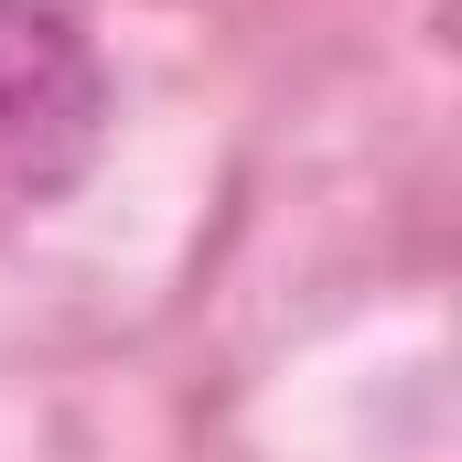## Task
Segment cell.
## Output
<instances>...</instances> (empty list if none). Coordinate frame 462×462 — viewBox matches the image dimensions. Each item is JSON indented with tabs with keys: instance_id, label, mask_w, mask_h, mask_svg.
Segmentation results:
<instances>
[{
	"instance_id": "obj_1",
	"label": "cell",
	"mask_w": 462,
	"mask_h": 462,
	"mask_svg": "<svg viewBox=\"0 0 462 462\" xmlns=\"http://www.w3.org/2000/svg\"><path fill=\"white\" fill-rule=\"evenodd\" d=\"M108 140V65L54 0H0V216L54 205Z\"/></svg>"
}]
</instances>
